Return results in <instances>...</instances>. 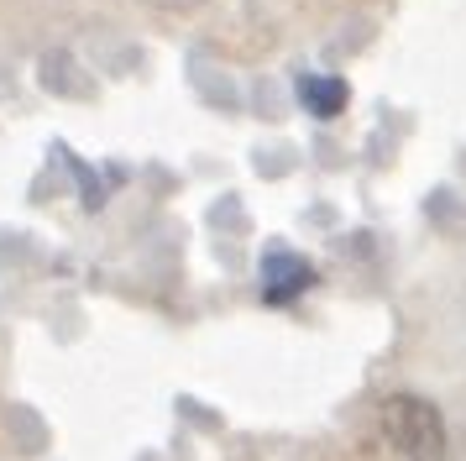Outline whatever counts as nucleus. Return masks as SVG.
<instances>
[{"mask_svg": "<svg viewBox=\"0 0 466 461\" xmlns=\"http://www.w3.org/2000/svg\"><path fill=\"white\" fill-rule=\"evenodd\" d=\"M378 430L399 461H445L451 451L441 409L424 394H388L378 404Z\"/></svg>", "mask_w": 466, "mask_h": 461, "instance_id": "f257e3e1", "label": "nucleus"}, {"mask_svg": "<svg viewBox=\"0 0 466 461\" xmlns=\"http://www.w3.org/2000/svg\"><path fill=\"white\" fill-rule=\"evenodd\" d=\"M304 289H315V262L289 247H268V257H262V299L268 304H294Z\"/></svg>", "mask_w": 466, "mask_h": 461, "instance_id": "f03ea898", "label": "nucleus"}, {"mask_svg": "<svg viewBox=\"0 0 466 461\" xmlns=\"http://www.w3.org/2000/svg\"><path fill=\"white\" fill-rule=\"evenodd\" d=\"M299 105L309 110V116H319V121H330V116H340L346 110V79H330V74H299Z\"/></svg>", "mask_w": 466, "mask_h": 461, "instance_id": "7ed1b4c3", "label": "nucleus"}, {"mask_svg": "<svg viewBox=\"0 0 466 461\" xmlns=\"http://www.w3.org/2000/svg\"><path fill=\"white\" fill-rule=\"evenodd\" d=\"M152 11H173V16H189V11H205L215 0H147Z\"/></svg>", "mask_w": 466, "mask_h": 461, "instance_id": "20e7f679", "label": "nucleus"}]
</instances>
